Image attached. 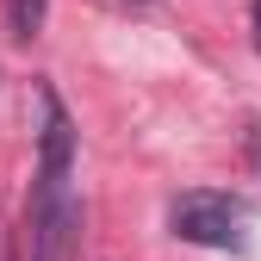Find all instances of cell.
Here are the masks:
<instances>
[{"mask_svg": "<svg viewBox=\"0 0 261 261\" xmlns=\"http://www.w3.org/2000/svg\"><path fill=\"white\" fill-rule=\"evenodd\" d=\"M44 130H38V180H31V261H75L81 243V199H75V124L69 106L44 87Z\"/></svg>", "mask_w": 261, "mask_h": 261, "instance_id": "1", "label": "cell"}, {"mask_svg": "<svg viewBox=\"0 0 261 261\" xmlns=\"http://www.w3.org/2000/svg\"><path fill=\"white\" fill-rule=\"evenodd\" d=\"M243 224H249V205L230 199V193H180L168 205V230L199 249H237Z\"/></svg>", "mask_w": 261, "mask_h": 261, "instance_id": "2", "label": "cell"}, {"mask_svg": "<svg viewBox=\"0 0 261 261\" xmlns=\"http://www.w3.org/2000/svg\"><path fill=\"white\" fill-rule=\"evenodd\" d=\"M7 19H13V38H38V25H44V0H7Z\"/></svg>", "mask_w": 261, "mask_h": 261, "instance_id": "3", "label": "cell"}, {"mask_svg": "<svg viewBox=\"0 0 261 261\" xmlns=\"http://www.w3.org/2000/svg\"><path fill=\"white\" fill-rule=\"evenodd\" d=\"M249 25H255V44H261V0H255V13H249Z\"/></svg>", "mask_w": 261, "mask_h": 261, "instance_id": "4", "label": "cell"}]
</instances>
